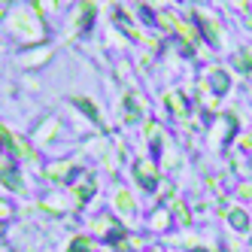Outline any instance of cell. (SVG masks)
Here are the masks:
<instances>
[{"mask_svg": "<svg viewBox=\"0 0 252 252\" xmlns=\"http://www.w3.org/2000/svg\"><path fill=\"white\" fill-rule=\"evenodd\" d=\"M237 67L243 70V73L252 70V55H249V52H240V55H237Z\"/></svg>", "mask_w": 252, "mask_h": 252, "instance_id": "8992f818", "label": "cell"}, {"mask_svg": "<svg viewBox=\"0 0 252 252\" xmlns=\"http://www.w3.org/2000/svg\"><path fill=\"white\" fill-rule=\"evenodd\" d=\"M0 183L6 189H12V191H22V176L12 164H0Z\"/></svg>", "mask_w": 252, "mask_h": 252, "instance_id": "7a4b0ae2", "label": "cell"}, {"mask_svg": "<svg viewBox=\"0 0 252 252\" xmlns=\"http://www.w3.org/2000/svg\"><path fill=\"white\" fill-rule=\"evenodd\" d=\"M231 225L240 228V231H246V216L243 213H231Z\"/></svg>", "mask_w": 252, "mask_h": 252, "instance_id": "9c48e42d", "label": "cell"}, {"mask_svg": "<svg viewBox=\"0 0 252 252\" xmlns=\"http://www.w3.org/2000/svg\"><path fill=\"white\" fill-rule=\"evenodd\" d=\"M9 216H12V207L6 201H0V219H9Z\"/></svg>", "mask_w": 252, "mask_h": 252, "instance_id": "30bf717a", "label": "cell"}, {"mask_svg": "<svg viewBox=\"0 0 252 252\" xmlns=\"http://www.w3.org/2000/svg\"><path fill=\"white\" fill-rule=\"evenodd\" d=\"M9 28L19 33L22 40H25V37H28V40H40V37H43V22H40L31 9H15V12L9 15Z\"/></svg>", "mask_w": 252, "mask_h": 252, "instance_id": "6da1fadb", "label": "cell"}, {"mask_svg": "<svg viewBox=\"0 0 252 252\" xmlns=\"http://www.w3.org/2000/svg\"><path fill=\"white\" fill-rule=\"evenodd\" d=\"M55 128H58V122H55V119H52V122H46V125H40V131H37V137H43V140H46V137H52V131H55Z\"/></svg>", "mask_w": 252, "mask_h": 252, "instance_id": "52a82bcc", "label": "cell"}, {"mask_svg": "<svg viewBox=\"0 0 252 252\" xmlns=\"http://www.w3.org/2000/svg\"><path fill=\"white\" fill-rule=\"evenodd\" d=\"M49 55H52L49 49H40V52H28V55H22V64H28V67H40L43 61H49Z\"/></svg>", "mask_w": 252, "mask_h": 252, "instance_id": "5b68a950", "label": "cell"}, {"mask_svg": "<svg viewBox=\"0 0 252 252\" xmlns=\"http://www.w3.org/2000/svg\"><path fill=\"white\" fill-rule=\"evenodd\" d=\"M70 170H73V161H61V164L46 167V179H64Z\"/></svg>", "mask_w": 252, "mask_h": 252, "instance_id": "277c9868", "label": "cell"}, {"mask_svg": "<svg viewBox=\"0 0 252 252\" xmlns=\"http://www.w3.org/2000/svg\"><path fill=\"white\" fill-rule=\"evenodd\" d=\"M76 106H82V110H85L88 116H92V119H100V116H97V110H94V103H92V100H85V97H79V100H76Z\"/></svg>", "mask_w": 252, "mask_h": 252, "instance_id": "ba28073f", "label": "cell"}, {"mask_svg": "<svg viewBox=\"0 0 252 252\" xmlns=\"http://www.w3.org/2000/svg\"><path fill=\"white\" fill-rule=\"evenodd\" d=\"M37 3H40V9L46 12V9H52V6H55V0H37Z\"/></svg>", "mask_w": 252, "mask_h": 252, "instance_id": "8fae6325", "label": "cell"}, {"mask_svg": "<svg viewBox=\"0 0 252 252\" xmlns=\"http://www.w3.org/2000/svg\"><path fill=\"white\" fill-rule=\"evenodd\" d=\"M137 179L143 189H152L155 186V167L152 164H137Z\"/></svg>", "mask_w": 252, "mask_h": 252, "instance_id": "3957f363", "label": "cell"}]
</instances>
